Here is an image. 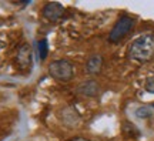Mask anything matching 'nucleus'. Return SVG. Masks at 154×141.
<instances>
[{
  "label": "nucleus",
  "instance_id": "nucleus-1",
  "mask_svg": "<svg viewBox=\"0 0 154 141\" xmlns=\"http://www.w3.org/2000/svg\"><path fill=\"white\" fill-rule=\"evenodd\" d=\"M127 57L138 63H147L154 59V34L147 33L134 38L127 49Z\"/></svg>",
  "mask_w": 154,
  "mask_h": 141
},
{
  "label": "nucleus",
  "instance_id": "nucleus-2",
  "mask_svg": "<svg viewBox=\"0 0 154 141\" xmlns=\"http://www.w3.org/2000/svg\"><path fill=\"white\" fill-rule=\"evenodd\" d=\"M49 74L60 83H69L74 77V66L67 59L54 60L49 64Z\"/></svg>",
  "mask_w": 154,
  "mask_h": 141
},
{
  "label": "nucleus",
  "instance_id": "nucleus-3",
  "mask_svg": "<svg viewBox=\"0 0 154 141\" xmlns=\"http://www.w3.org/2000/svg\"><path fill=\"white\" fill-rule=\"evenodd\" d=\"M134 26H136V19H133L131 16H127V14L121 16L116 22L114 27L111 29L110 34H109V41L110 43H119V41H121L134 29Z\"/></svg>",
  "mask_w": 154,
  "mask_h": 141
},
{
  "label": "nucleus",
  "instance_id": "nucleus-4",
  "mask_svg": "<svg viewBox=\"0 0 154 141\" xmlns=\"http://www.w3.org/2000/svg\"><path fill=\"white\" fill-rule=\"evenodd\" d=\"M64 7L63 5L60 3H57V2H49V3H46L43 6V9H42V16L46 19V20H49V22H59L63 14H64Z\"/></svg>",
  "mask_w": 154,
  "mask_h": 141
},
{
  "label": "nucleus",
  "instance_id": "nucleus-5",
  "mask_svg": "<svg viewBox=\"0 0 154 141\" xmlns=\"http://www.w3.org/2000/svg\"><path fill=\"white\" fill-rule=\"evenodd\" d=\"M101 91V87L96 80H86V81L80 83L76 88V93L80 94L83 97H87V98H94L97 97Z\"/></svg>",
  "mask_w": 154,
  "mask_h": 141
},
{
  "label": "nucleus",
  "instance_id": "nucleus-6",
  "mask_svg": "<svg viewBox=\"0 0 154 141\" xmlns=\"http://www.w3.org/2000/svg\"><path fill=\"white\" fill-rule=\"evenodd\" d=\"M103 64H104V59L101 54H93L90 56L84 64V70L90 76H97L103 70Z\"/></svg>",
  "mask_w": 154,
  "mask_h": 141
},
{
  "label": "nucleus",
  "instance_id": "nucleus-7",
  "mask_svg": "<svg viewBox=\"0 0 154 141\" xmlns=\"http://www.w3.org/2000/svg\"><path fill=\"white\" fill-rule=\"evenodd\" d=\"M17 63L23 69H30V66L33 64V59H32V49L29 44H23L17 51Z\"/></svg>",
  "mask_w": 154,
  "mask_h": 141
},
{
  "label": "nucleus",
  "instance_id": "nucleus-8",
  "mask_svg": "<svg viewBox=\"0 0 154 141\" xmlns=\"http://www.w3.org/2000/svg\"><path fill=\"white\" fill-rule=\"evenodd\" d=\"M47 51H49V47H47V40L43 38L38 41V54H40V60L43 61L46 57H47Z\"/></svg>",
  "mask_w": 154,
  "mask_h": 141
},
{
  "label": "nucleus",
  "instance_id": "nucleus-9",
  "mask_svg": "<svg viewBox=\"0 0 154 141\" xmlns=\"http://www.w3.org/2000/svg\"><path fill=\"white\" fill-rule=\"evenodd\" d=\"M136 115L138 118H149V117H151V110L149 107H140L136 110Z\"/></svg>",
  "mask_w": 154,
  "mask_h": 141
},
{
  "label": "nucleus",
  "instance_id": "nucleus-10",
  "mask_svg": "<svg viewBox=\"0 0 154 141\" xmlns=\"http://www.w3.org/2000/svg\"><path fill=\"white\" fill-rule=\"evenodd\" d=\"M144 90L150 94H154V76L153 77H149L146 83H144Z\"/></svg>",
  "mask_w": 154,
  "mask_h": 141
},
{
  "label": "nucleus",
  "instance_id": "nucleus-11",
  "mask_svg": "<svg viewBox=\"0 0 154 141\" xmlns=\"http://www.w3.org/2000/svg\"><path fill=\"white\" fill-rule=\"evenodd\" d=\"M69 141H90V140L84 138V137H74V138H72V140H69Z\"/></svg>",
  "mask_w": 154,
  "mask_h": 141
},
{
  "label": "nucleus",
  "instance_id": "nucleus-12",
  "mask_svg": "<svg viewBox=\"0 0 154 141\" xmlns=\"http://www.w3.org/2000/svg\"><path fill=\"white\" fill-rule=\"evenodd\" d=\"M5 49V43H3V41H0V50H3Z\"/></svg>",
  "mask_w": 154,
  "mask_h": 141
}]
</instances>
